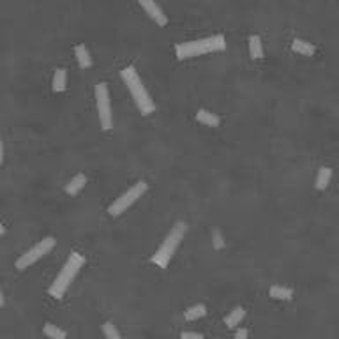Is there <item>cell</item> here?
<instances>
[{
  "mask_svg": "<svg viewBox=\"0 0 339 339\" xmlns=\"http://www.w3.org/2000/svg\"><path fill=\"white\" fill-rule=\"evenodd\" d=\"M120 78H122V82L127 85V88H129V92H131V95H133V99H134V103H136V108L140 110V113L141 115L154 113L156 105H154L149 90L145 88L143 82H141L136 67H134V65H127V67H124L120 71Z\"/></svg>",
  "mask_w": 339,
  "mask_h": 339,
  "instance_id": "1",
  "label": "cell"
},
{
  "mask_svg": "<svg viewBox=\"0 0 339 339\" xmlns=\"http://www.w3.org/2000/svg\"><path fill=\"white\" fill-rule=\"evenodd\" d=\"M226 48V39L223 34H215L210 37H203V39H196L189 42H180L175 46V55L179 60L192 59V57L207 55V53L223 52Z\"/></svg>",
  "mask_w": 339,
  "mask_h": 339,
  "instance_id": "2",
  "label": "cell"
},
{
  "mask_svg": "<svg viewBox=\"0 0 339 339\" xmlns=\"http://www.w3.org/2000/svg\"><path fill=\"white\" fill-rule=\"evenodd\" d=\"M187 232V225L184 221H177L175 225L172 226V230L168 232V235L164 237L163 244L159 246V249L156 251L152 258H150V261L152 263H156L159 269H166L170 260L173 258V254H175L177 248H179L180 240L184 238V235Z\"/></svg>",
  "mask_w": 339,
  "mask_h": 339,
  "instance_id": "3",
  "label": "cell"
},
{
  "mask_svg": "<svg viewBox=\"0 0 339 339\" xmlns=\"http://www.w3.org/2000/svg\"><path fill=\"white\" fill-rule=\"evenodd\" d=\"M83 263H85L83 254L71 253V256L67 258V261H65V265L62 267V271L59 272V276L55 277V281H53L48 290L53 299H62L65 290L69 288V284L72 283V279L80 272V269L83 267Z\"/></svg>",
  "mask_w": 339,
  "mask_h": 339,
  "instance_id": "4",
  "label": "cell"
},
{
  "mask_svg": "<svg viewBox=\"0 0 339 339\" xmlns=\"http://www.w3.org/2000/svg\"><path fill=\"white\" fill-rule=\"evenodd\" d=\"M147 189H149V184L145 182V180L136 182L134 186H131L129 189L122 192L118 198H115L113 203H110V207H108V214H110L111 217L120 215L122 212H126L131 205H133V203H136L138 200H140L141 196L147 192Z\"/></svg>",
  "mask_w": 339,
  "mask_h": 339,
  "instance_id": "5",
  "label": "cell"
},
{
  "mask_svg": "<svg viewBox=\"0 0 339 339\" xmlns=\"http://www.w3.org/2000/svg\"><path fill=\"white\" fill-rule=\"evenodd\" d=\"M53 246H55V238H53V237H44L42 240L37 242L34 248H30L29 251H25L20 258H18V260H16V269H18V271H25V269H29L30 265H34L37 260H41L44 254H48L50 251H52Z\"/></svg>",
  "mask_w": 339,
  "mask_h": 339,
  "instance_id": "6",
  "label": "cell"
},
{
  "mask_svg": "<svg viewBox=\"0 0 339 339\" xmlns=\"http://www.w3.org/2000/svg\"><path fill=\"white\" fill-rule=\"evenodd\" d=\"M95 105H98L99 122L105 131H110L113 127V117H111V105H110V92L106 83L95 85Z\"/></svg>",
  "mask_w": 339,
  "mask_h": 339,
  "instance_id": "7",
  "label": "cell"
},
{
  "mask_svg": "<svg viewBox=\"0 0 339 339\" xmlns=\"http://www.w3.org/2000/svg\"><path fill=\"white\" fill-rule=\"evenodd\" d=\"M138 4L141 6V9L145 11V13L150 16V20L156 21V25L159 27H164L168 23V18L166 14L163 13V9L159 7V4L156 2V0H138Z\"/></svg>",
  "mask_w": 339,
  "mask_h": 339,
  "instance_id": "8",
  "label": "cell"
},
{
  "mask_svg": "<svg viewBox=\"0 0 339 339\" xmlns=\"http://www.w3.org/2000/svg\"><path fill=\"white\" fill-rule=\"evenodd\" d=\"M85 184H87V177H85L83 173H78V175H75L65 184V192H67L69 196H76L85 187Z\"/></svg>",
  "mask_w": 339,
  "mask_h": 339,
  "instance_id": "9",
  "label": "cell"
},
{
  "mask_svg": "<svg viewBox=\"0 0 339 339\" xmlns=\"http://www.w3.org/2000/svg\"><path fill=\"white\" fill-rule=\"evenodd\" d=\"M330 179H332V168L322 166L318 170L317 180H314V187H317L318 191H325L330 184Z\"/></svg>",
  "mask_w": 339,
  "mask_h": 339,
  "instance_id": "10",
  "label": "cell"
},
{
  "mask_svg": "<svg viewBox=\"0 0 339 339\" xmlns=\"http://www.w3.org/2000/svg\"><path fill=\"white\" fill-rule=\"evenodd\" d=\"M196 120L202 122V124H205V126H209V127H217L219 124H221V118L209 110H198V113H196Z\"/></svg>",
  "mask_w": 339,
  "mask_h": 339,
  "instance_id": "11",
  "label": "cell"
},
{
  "mask_svg": "<svg viewBox=\"0 0 339 339\" xmlns=\"http://www.w3.org/2000/svg\"><path fill=\"white\" fill-rule=\"evenodd\" d=\"M75 55H76V60H78V65L82 69H88L92 65V57H90V53H88V50H87V46L85 44L76 46Z\"/></svg>",
  "mask_w": 339,
  "mask_h": 339,
  "instance_id": "12",
  "label": "cell"
},
{
  "mask_svg": "<svg viewBox=\"0 0 339 339\" xmlns=\"http://www.w3.org/2000/svg\"><path fill=\"white\" fill-rule=\"evenodd\" d=\"M269 295L276 300H290L294 297V290L288 286H281V284H274L269 288Z\"/></svg>",
  "mask_w": 339,
  "mask_h": 339,
  "instance_id": "13",
  "label": "cell"
},
{
  "mask_svg": "<svg viewBox=\"0 0 339 339\" xmlns=\"http://www.w3.org/2000/svg\"><path fill=\"white\" fill-rule=\"evenodd\" d=\"M292 50L304 57H311V55H314V52H317V48H314L311 42H307L304 39H295L294 42H292Z\"/></svg>",
  "mask_w": 339,
  "mask_h": 339,
  "instance_id": "14",
  "label": "cell"
},
{
  "mask_svg": "<svg viewBox=\"0 0 339 339\" xmlns=\"http://www.w3.org/2000/svg\"><path fill=\"white\" fill-rule=\"evenodd\" d=\"M248 41H249V55H251V59H263V46H261L260 36L253 34V36H249Z\"/></svg>",
  "mask_w": 339,
  "mask_h": 339,
  "instance_id": "15",
  "label": "cell"
},
{
  "mask_svg": "<svg viewBox=\"0 0 339 339\" xmlns=\"http://www.w3.org/2000/svg\"><path fill=\"white\" fill-rule=\"evenodd\" d=\"M207 314V306L205 304H195V306L187 307L186 313H184V318L189 320V322H192V320H198V318H203Z\"/></svg>",
  "mask_w": 339,
  "mask_h": 339,
  "instance_id": "16",
  "label": "cell"
},
{
  "mask_svg": "<svg viewBox=\"0 0 339 339\" xmlns=\"http://www.w3.org/2000/svg\"><path fill=\"white\" fill-rule=\"evenodd\" d=\"M244 314H246L244 307H240V306L233 307L232 313H230L228 317L225 318V325L228 327V329H233V327H237L238 323H240V320L244 318Z\"/></svg>",
  "mask_w": 339,
  "mask_h": 339,
  "instance_id": "17",
  "label": "cell"
},
{
  "mask_svg": "<svg viewBox=\"0 0 339 339\" xmlns=\"http://www.w3.org/2000/svg\"><path fill=\"white\" fill-rule=\"evenodd\" d=\"M53 92H64L65 85H67V72L65 69H57L53 75Z\"/></svg>",
  "mask_w": 339,
  "mask_h": 339,
  "instance_id": "18",
  "label": "cell"
},
{
  "mask_svg": "<svg viewBox=\"0 0 339 339\" xmlns=\"http://www.w3.org/2000/svg\"><path fill=\"white\" fill-rule=\"evenodd\" d=\"M44 334L48 337H53V339H65L67 337V334H65L64 330H60L59 327L52 325V323H46L44 325Z\"/></svg>",
  "mask_w": 339,
  "mask_h": 339,
  "instance_id": "19",
  "label": "cell"
},
{
  "mask_svg": "<svg viewBox=\"0 0 339 339\" xmlns=\"http://www.w3.org/2000/svg\"><path fill=\"white\" fill-rule=\"evenodd\" d=\"M103 332H105V336H106L108 339H120V337H122V334L118 332V330L115 329L113 323H110V322L103 323Z\"/></svg>",
  "mask_w": 339,
  "mask_h": 339,
  "instance_id": "20",
  "label": "cell"
},
{
  "mask_svg": "<svg viewBox=\"0 0 339 339\" xmlns=\"http://www.w3.org/2000/svg\"><path fill=\"white\" fill-rule=\"evenodd\" d=\"M212 238H214V248L215 249H221L223 246H225V242H223V235L219 233V232H214Z\"/></svg>",
  "mask_w": 339,
  "mask_h": 339,
  "instance_id": "21",
  "label": "cell"
},
{
  "mask_svg": "<svg viewBox=\"0 0 339 339\" xmlns=\"http://www.w3.org/2000/svg\"><path fill=\"white\" fill-rule=\"evenodd\" d=\"M180 336H182L184 339H189V337H198V339H202L203 334H200V332H182Z\"/></svg>",
  "mask_w": 339,
  "mask_h": 339,
  "instance_id": "22",
  "label": "cell"
},
{
  "mask_svg": "<svg viewBox=\"0 0 339 339\" xmlns=\"http://www.w3.org/2000/svg\"><path fill=\"white\" fill-rule=\"evenodd\" d=\"M249 336V332L248 330H244V329H238L237 332H235V337L237 339H240V337H248Z\"/></svg>",
  "mask_w": 339,
  "mask_h": 339,
  "instance_id": "23",
  "label": "cell"
}]
</instances>
